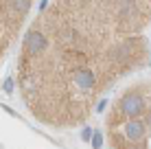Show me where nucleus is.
<instances>
[{
    "label": "nucleus",
    "mask_w": 151,
    "mask_h": 149,
    "mask_svg": "<svg viewBox=\"0 0 151 149\" xmlns=\"http://www.w3.org/2000/svg\"><path fill=\"white\" fill-rule=\"evenodd\" d=\"M33 0H0V59L15 40Z\"/></svg>",
    "instance_id": "obj_1"
},
{
    "label": "nucleus",
    "mask_w": 151,
    "mask_h": 149,
    "mask_svg": "<svg viewBox=\"0 0 151 149\" xmlns=\"http://www.w3.org/2000/svg\"><path fill=\"white\" fill-rule=\"evenodd\" d=\"M145 110V101L138 92H127L121 101H118L116 110H114V119L112 123H116L118 119H138Z\"/></svg>",
    "instance_id": "obj_2"
},
{
    "label": "nucleus",
    "mask_w": 151,
    "mask_h": 149,
    "mask_svg": "<svg viewBox=\"0 0 151 149\" xmlns=\"http://www.w3.org/2000/svg\"><path fill=\"white\" fill-rule=\"evenodd\" d=\"M121 136L125 138V143H129V145L145 143V136H147V125H145L140 119H127V123L121 127Z\"/></svg>",
    "instance_id": "obj_3"
},
{
    "label": "nucleus",
    "mask_w": 151,
    "mask_h": 149,
    "mask_svg": "<svg viewBox=\"0 0 151 149\" xmlns=\"http://www.w3.org/2000/svg\"><path fill=\"white\" fill-rule=\"evenodd\" d=\"M92 145H94V149H101V145H103V136H101V134H94V138H92Z\"/></svg>",
    "instance_id": "obj_4"
},
{
    "label": "nucleus",
    "mask_w": 151,
    "mask_h": 149,
    "mask_svg": "<svg viewBox=\"0 0 151 149\" xmlns=\"http://www.w3.org/2000/svg\"><path fill=\"white\" fill-rule=\"evenodd\" d=\"M90 136H92V130H90V127H88V130H83V134H81V138H83V140H90Z\"/></svg>",
    "instance_id": "obj_5"
},
{
    "label": "nucleus",
    "mask_w": 151,
    "mask_h": 149,
    "mask_svg": "<svg viewBox=\"0 0 151 149\" xmlns=\"http://www.w3.org/2000/svg\"><path fill=\"white\" fill-rule=\"evenodd\" d=\"M147 125L151 127V112H149V114H147Z\"/></svg>",
    "instance_id": "obj_6"
}]
</instances>
